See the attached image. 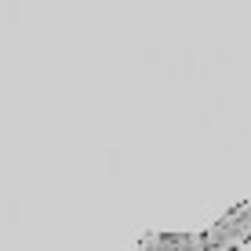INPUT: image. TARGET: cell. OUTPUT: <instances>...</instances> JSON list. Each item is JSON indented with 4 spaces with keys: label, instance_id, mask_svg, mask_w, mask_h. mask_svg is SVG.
Masks as SVG:
<instances>
[{
    "label": "cell",
    "instance_id": "obj_1",
    "mask_svg": "<svg viewBox=\"0 0 251 251\" xmlns=\"http://www.w3.org/2000/svg\"><path fill=\"white\" fill-rule=\"evenodd\" d=\"M138 251H204V248H201V233L146 229L138 237Z\"/></svg>",
    "mask_w": 251,
    "mask_h": 251
}]
</instances>
